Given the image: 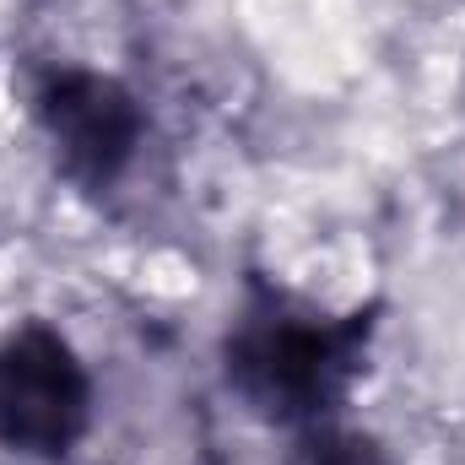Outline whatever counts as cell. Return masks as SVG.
I'll list each match as a JSON object with an SVG mask.
<instances>
[{"label":"cell","instance_id":"cell-1","mask_svg":"<svg viewBox=\"0 0 465 465\" xmlns=\"http://www.w3.org/2000/svg\"><path fill=\"white\" fill-rule=\"evenodd\" d=\"M384 303L325 309L271 276H249L217 341L228 395L265 428L309 433L341 422L379 347Z\"/></svg>","mask_w":465,"mask_h":465},{"label":"cell","instance_id":"cell-2","mask_svg":"<svg viewBox=\"0 0 465 465\" xmlns=\"http://www.w3.org/2000/svg\"><path fill=\"white\" fill-rule=\"evenodd\" d=\"M27 114L54 173L82 195H114L141 163L152 124L141 93L124 76L82 60L44 65L27 87Z\"/></svg>","mask_w":465,"mask_h":465},{"label":"cell","instance_id":"cell-3","mask_svg":"<svg viewBox=\"0 0 465 465\" xmlns=\"http://www.w3.org/2000/svg\"><path fill=\"white\" fill-rule=\"evenodd\" d=\"M98 417V384L82 351L49 320L0 336V450L33 465L71 460Z\"/></svg>","mask_w":465,"mask_h":465},{"label":"cell","instance_id":"cell-4","mask_svg":"<svg viewBox=\"0 0 465 465\" xmlns=\"http://www.w3.org/2000/svg\"><path fill=\"white\" fill-rule=\"evenodd\" d=\"M287 465H401L373 433L347 422H320L309 433H292Z\"/></svg>","mask_w":465,"mask_h":465}]
</instances>
